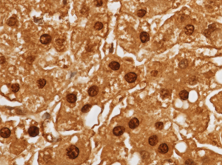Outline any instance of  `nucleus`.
I'll use <instances>...</instances> for the list:
<instances>
[{
    "label": "nucleus",
    "mask_w": 222,
    "mask_h": 165,
    "mask_svg": "<svg viewBox=\"0 0 222 165\" xmlns=\"http://www.w3.org/2000/svg\"><path fill=\"white\" fill-rule=\"evenodd\" d=\"M67 156L70 159H76L79 155V149L75 145H70L66 150Z\"/></svg>",
    "instance_id": "nucleus-1"
},
{
    "label": "nucleus",
    "mask_w": 222,
    "mask_h": 165,
    "mask_svg": "<svg viewBox=\"0 0 222 165\" xmlns=\"http://www.w3.org/2000/svg\"><path fill=\"white\" fill-rule=\"evenodd\" d=\"M19 89H20V86H19V84H17V83H15V84H13L11 85V90H12L13 93H17L19 90Z\"/></svg>",
    "instance_id": "nucleus-22"
},
{
    "label": "nucleus",
    "mask_w": 222,
    "mask_h": 165,
    "mask_svg": "<svg viewBox=\"0 0 222 165\" xmlns=\"http://www.w3.org/2000/svg\"><path fill=\"white\" fill-rule=\"evenodd\" d=\"M216 30V23L211 24L210 25H209L208 28L206 29L203 32V34L207 37V38H209L210 35L212 34L213 32H214Z\"/></svg>",
    "instance_id": "nucleus-3"
},
{
    "label": "nucleus",
    "mask_w": 222,
    "mask_h": 165,
    "mask_svg": "<svg viewBox=\"0 0 222 165\" xmlns=\"http://www.w3.org/2000/svg\"><path fill=\"white\" fill-rule=\"evenodd\" d=\"M158 150H159V152H160V153H161V154H166L167 152H168V150H169V147H168L167 144L163 143V144H161L159 145V148H158Z\"/></svg>",
    "instance_id": "nucleus-13"
},
{
    "label": "nucleus",
    "mask_w": 222,
    "mask_h": 165,
    "mask_svg": "<svg viewBox=\"0 0 222 165\" xmlns=\"http://www.w3.org/2000/svg\"><path fill=\"white\" fill-rule=\"evenodd\" d=\"M179 97L181 100H187L189 98V92L187 91V90H181L180 93H179Z\"/></svg>",
    "instance_id": "nucleus-18"
},
{
    "label": "nucleus",
    "mask_w": 222,
    "mask_h": 165,
    "mask_svg": "<svg viewBox=\"0 0 222 165\" xmlns=\"http://www.w3.org/2000/svg\"><path fill=\"white\" fill-rule=\"evenodd\" d=\"M99 93V88L97 86L95 85H93V86H91L88 90V95L91 97H94L95 95L98 94Z\"/></svg>",
    "instance_id": "nucleus-9"
},
{
    "label": "nucleus",
    "mask_w": 222,
    "mask_h": 165,
    "mask_svg": "<svg viewBox=\"0 0 222 165\" xmlns=\"http://www.w3.org/2000/svg\"><path fill=\"white\" fill-rule=\"evenodd\" d=\"M66 99L69 103L73 104V103H75L76 102L77 97H76V94H74V93H69L68 95H67Z\"/></svg>",
    "instance_id": "nucleus-15"
},
{
    "label": "nucleus",
    "mask_w": 222,
    "mask_h": 165,
    "mask_svg": "<svg viewBox=\"0 0 222 165\" xmlns=\"http://www.w3.org/2000/svg\"><path fill=\"white\" fill-rule=\"evenodd\" d=\"M103 27H104V25H103V24H102V22H97L95 25H94V29L96 30V31H100V30H102V28H103Z\"/></svg>",
    "instance_id": "nucleus-23"
},
{
    "label": "nucleus",
    "mask_w": 222,
    "mask_h": 165,
    "mask_svg": "<svg viewBox=\"0 0 222 165\" xmlns=\"http://www.w3.org/2000/svg\"><path fill=\"white\" fill-rule=\"evenodd\" d=\"M198 78L196 76H191L188 79V84L190 85H195L198 83Z\"/></svg>",
    "instance_id": "nucleus-20"
},
{
    "label": "nucleus",
    "mask_w": 222,
    "mask_h": 165,
    "mask_svg": "<svg viewBox=\"0 0 222 165\" xmlns=\"http://www.w3.org/2000/svg\"><path fill=\"white\" fill-rule=\"evenodd\" d=\"M155 127H156V129H158V130H162L163 127H164V124H163L162 122H161V121L156 122V123L155 124Z\"/></svg>",
    "instance_id": "nucleus-27"
},
{
    "label": "nucleus",
    "mask_w": 222,
    "mask_h": 165,
    "mask_svg": "<svg viewBox=\"0 0 222 165\" xmlns=\"http://www.w3.org/2000/svg\"><path fill=\"white\" fill-rule=\"evenodd\" d=\"M11 130H10L9 128H7V127H3V128H2L1 130H0V135H1V137H2V138L7 139V138H8V137L11 135Z\"/></svg>",
    "instance_id": "nucleus-6"
},
{
    "label": "nucleus",
    "mask_w": 222,
    "mask_h": 165,
    "mask_svg": "<svg viewBox=\"0 0 222 165\" xmlns=\"http://www.w3.org/2000/svg\"><path fill=\"white\" fill-rule=\"evenodd\" d=\"M39 133V129L37 127L32 126L28 129V134L31 137H36Z\"/></svg>",
    "instance_id": "nucleus-7"
},
{
    "label": "nucleus",
    "mask_w": 222,
    "mask_h": 165,
    "mask_svg": "<svg viewBox=\"0 0 222 165\" xmlns=\"http://www.w3.org/2000/svg\"><path fill=\"white\" fill-rule=\"evenodd\" d=\"M109 67L113 70H118L120 68V64L118 62H112L109 64Z\"/></svg>",
    "instance_id": "nucleus-17"
},
{
    "label": "nucleus",
    "mask_w": 222,
    "mask_h": 165,
    "mask_svg": "<svg viewBox=\"0 0 222 165\" xmlns=\"http://www.w3.org/2000/svg\"><path fill=\"white\" fill-rule=\"evenodd\" d=\"M34 59H35V57L33 56H30V57H28L27 59V63L29 62V64H32V62H33V61H34Z\"/></svg>",
    "instance_id": "nucleus-30"
},
{
    "label": "nucleus",
    "mask_w": 222,
    "mask_h": 165,
    "mask_svg": "<svg viewBox=\"0 0 222 165\" xmlns=\"http://www.w3.org/2000/svg\"><path fill=\"white\" fill-rule=\"evenodd\" d=\"M46 84H47V82L44 79H40L37 81V85H38V88H40V89H42L46 85Z\"/></svg>",
    "instance_id": "nucleus-21"
},
{
    "label": "nucleus",
    "mask_w": 222,
    "mask_h": 165,
    "mask_svg": "<svg viewBox=\"0 0 222 165\" xmlns=\"http://www.w3.org/2000/svg\"><path fill=\"white\" fill-rule=\"evenodd\" d=\"M124 131H125V128L123 126H117L113 130V133L115 136H121L124 133Z\"/></svg>",
    "instance_id": "nucleus-5"
},
{
    "label": "nucleus",
    "mask_w": 222,
    "mask_h": 165,
    "mask_svg": "<svg viewBox=\"0 0 222 165\" xmlns=\"http://www.w3.org/2000/svg\"><path fill=\"white\" fill-rule=\"evenodd\" d=\"M188 64H189L188 60L187 59H183L178 64V67L181 68V69H185V68H187L188 67Z\"/></svg>",
    "instance_id": "nucleus-19"
},
{
    "label": "nucleus",
    "mask_w": 222,
    "mask_h": 165,
    "mask_svg": "<svg viewBox=\"0 0 222 165\" xmlns=\"http://www.w3.org/2000/svg\"><path fill=\"white\" fill-rule=\"evenodd\" d=\"M151 75H152V76H156L158 75V71L153 70V71H152V73H151Z\"/></svg>",
    "instance_id": "nucleus-33"
},
{
    "label": "nucleus",
    "mask_w": 222,
    "mask_h": 165,
    "mask_svg": "<svg viewBox=\"0 0 222 165\" xmlns=\"http://www.w3.org/2000/svg\"><path fill=\"white\" fill-rule=\"evenodd\" d=\"M146 13H147L146 10H144V9H141V10H139V11H138V12H137V16H138L139 17H140V18H141V17H144V16L146 15Z\"/></svg>",
    "instance_id": "nucleus-24"
},
{
    "label": "nucleus",
    "mask_w": 222,
    "mask_h": 165,
    "mask_svg": "<svg viewBox=\"0 0 222 165\" xmlns=\"http://www.w3.org/2000/svg\"><path fill=\"white\" fill-rule=\"evenodd\" d=\"M179 21L181 22H183L184 20L186 19V16L185 15H184V14H182V15H181V16L179 17Z\"/></svg>",
    "instance_id": "nucleus-31"
},
{
    "label": "nucleus",
    "mask_w": 222,
    "mask_h": 165,
    "mask_svg": "<svg viewBox=\"0 0 222 165\" xmlns=\"http://www.w3.org/2000/svg\"><path fill=\"white\" fill-rule=\"evenodd\" d=\"M5 62H6V60H5V56H3L1 55V62H0L1 64H4L5 63Z\"/></svg>",
    "instance_id": "nucleus-32"
},
{
    "label": "nucleus",
    "mask_w": 222,
    "mask_h": 165,
    "mask_svg": "<svg viewBox=\"0 0 222 165\" xmlns=\"http://www.w3.org/2000/svg\"><path fill=\"white\" fill-rule=\"evenodd\" d=\"M160 95H161V97L164 99L170 98L171 95V91L167 89H162L160 92Z\"/></svg>",
    "instance_id": "nucleus-14"
},
{
    "label": "nucleus",
    "mask_w": 222,
    "mask_h": 165,
    "mask_svg": "<svg viewBox=\"0 0 222 165\" xmlns=\"http://www.w3.org/2000/svg\"><path fill=\"white\" fill-rule=\"evenodd\" d=\"M91 108V105L90 104H85L83 106V108H82V113H88L89 110Z\"/></svg>",
    "instance_id": "nucleus-26"
},
{
    "label": "nucleus",
    "mask_w": 222,
    "mask_h": 165,
    "mask_svg": "<svg viewBox=\"0 0 222 165\" xmlns=\"http://www.w3.org/2000/svg\"><path fill=\"white\" fill-rule=\"evenodd\" d=\"M140 40L142 43H147L150 40V36L147 32H141L140 33Z\"/></svg>",
    "instance_id": "nucleus-10"
},
{
    "label": "nucleus",
    "mask_w": 222,
    "mask_h": 165,
    "mask_svg": "<svg viewBox=\"0 0 222 165\" xmlns=\"http://www.w3.org/2000/svg\"><path fill=\"white\" fill-rule=\"evenodd\" d=\"M17 23H18V20L16 16H12L7 21V25L8 26H11V27L15 26Z\"/></svg>",
    "instance_id": "nucleus-16"
},
{
    "label": "nucleus",
    "mask_w": 222,
    "mask_h": 165,
    "mask_svg": "<svg viewBox=\"0 0 222 165\" xmlns=\"http://www.w3.org/2000/svg\"><path fill=\"white\" fill-rule=\"evenodd\" d=\"M139 120L137 118H133L131 120L129 121L128 123V126L130 129H135L136 127H138L139 126Z\"/></svg>",
    "instance_id": "nucleus-8"
},
{
    "label": "nucleus",
    "mask_w": 222,
    "mask_h": 165,
    "mask_svg": "<svg viewBox=\"0 0 222 165\" xmlns=\"http://www.w3.org/2000/svg\"><path fill=\"white\" fill-rule=\"evenodd\" d=\"M141 156L142 159L146 160V159L150 158V153L147 152V151H141Z\"/></svg>",
    "instance_id": "nucleus-25"
},
{
    "label": "nucleus",
    "mask_w": 222,
    "mask_h": 165,
    "mask_svg": "<svg viewBox=\"0 0 222 165\" xmlns=\"http://www.w3.org/2000/svg\"><path fill=\"white\" fill-rule=\"evenodd\" d=\"M158 141H159V138H158V136H157L156 135H151V136L149 138V139H148L149 144H150V146L152 147L156 145V144L158 143Z\"/></svg>",
    "instance_id": "nucleus-12"
},
{
    "label": "nucleus",
    "mask_w": 222,
    "mask_h": 165,
    "mask_svg": "<svg viewBox=\"0 0 222 165\" xmlns=\"http://www.w3.org/2000/svg\"><path fill=\"white\" fill-rule=\"evenodd\" d=\"M40 42L42 45H48L51 43V42L52 41V37L49 34H43L41 36L40 39H39Z\"/></svg>",
    "instance_id": "nucleus-4"
},
{
    "label": "nucleus",
    "mask_w": 222,
    "mask_h": 165,
    "mask_svg": "<svg viewBox=\"0 0 222 165\" xmlns=\"http://www.w3.org/2000/svg\"><path fill=\"white\" fill-rule=\"evenodd\" d=\"M184 164H196V163H195L192 159H187V160H186L185 162H184Z\"/></svg>",
    "instance_id": "nucleus-29"
},
{
    "label": "nucleus",
    "mask_w": 222,
    "mask_h": 165,
    "mask_svg": "<svg viewBox=\"0 0 222 165\" xmlns=\"http://www.w3.org/2000/svg\"><path fill=\"white\" fill-rule=\"evenodd\" d=\"M94 4L96 7H101L103 5V1L102 0H95Z\"/></svg>",
    "instance_id": "nucleus-28"
},
{
    "label": "nucleus",
    "mask_w": 222,
    "mask_h": 165,
    "mask_svg": "<svg viewBox=\"0 0 222 165\" xmlns=\"http://www.w3.org/2000/svg\"><path fill=\"white\" fill-rule=\"evenodd\" d=\"M184 31L185 34L190 36V35H192V34L193 33V32L195 31V27H194V26L192 25H186L184 27Z\"/></svg>",
    "instance_id": "nucleus-11"
},
{
    "label": "nucleus",
    "mask_w": 222,
    "mask_h": 165,
    "mask_svg": "<svg viewBox=\"0 0 222 165\" xmlns=\"http://www.w3.org/2000/svg\"><path fill=\"white\" fill-rule=\"evenodd\" d=\"M137 74L136 73H133V72H130L127 73L125 76H124V79L125 80L127 81L128 83H133L135 82L137 79Z\"/></svg>",
    "instance_id": "nucleus-2"
}]
</instances>
